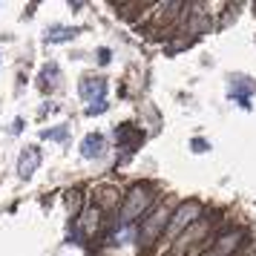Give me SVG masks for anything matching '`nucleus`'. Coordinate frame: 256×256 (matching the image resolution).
I'll use <instances>...</instances> for the list:
<instances>
[{
  "label": "nucleus",
  "instance_id": "obj_11",
  "mask_svg": "<svg viewBox=\"0 0 256 256\" xmlns=\"http://www.w3.org/2000/svg\"><path fill=\"white\" fill-rule=\"evenodd\" d=\"M40 136H44V138H55V141H66L70 130H66V127H55V130H44Z\"/></svg>",
  "mask_w": 256,
  "mask_h": 256
},
{
  "label": "nucleus",
  "instance_id": "obj_5",
  "mask_svg": "<svg viewBox=\"0 0 256 256\" xmlns=\"http://www.w3.org/2000/svg\"><path fill=\"white\" fill-rule=\"evenodd\" d=\"M81 98L84 101H90V104H95V101H104L106 95V81L104 78H95V75H86V78H81Z\"/></svg>",
  "mask_w": 256,
  "mask_h": 256
},
{
  "label": "nucleus",
  "instance_id": "obj_12",
  "mask_svg": "<svg viewBox=\"0 0 256 256\" xmlns=\"http://www.w3.org/2000/svg\"><path fill=\"white\" fill-rule=\"evenodd\" d=\"M106 110V101H95V104L86 106V116H98V112H104Z\"/></svg>",
  "mask_w": 256,
  "mask_h": 256
},
{
  "label": "nucleus",
  "instance_id": "obj_15",
  "mask_svg": "<svg viewBox=\"0 0 256 256\" xmlns=\"http://www.w3.org/2000/svg\"><path fill=\"white\" fill-rule=\"evenodd\" d=\"M20 130H24V121L18 118V121H14V124H12V132H20Z\"/></svg>",
  "mask_w": 256,
  "mask_h": 256
},
{
  "label": "nucleus",
  "instance_id": "obj_9",
  "mask_svg": "<svg viewBox=\"0 0 256 256\" xmlns=\"http://www.w3.org/2000/svg\"><path fill=\"white\" fill-rule=\"evenodd\" d=\"M58 78H60L58 64H46V66L40 70V81H38V86H40L44 92H49V90H55V86H58Z\"/></svg>",
  "mask_w": 256,
  "mask_h": 256
},
{
  "label": "nucleus",
  "instance_id": "obj_2",
  "mask_svg": "<svg viewBox=\"0 0 256 256\" xmlns=\"http://www.w3.org/2000/svg\"><path fill=\"white\" fill-rule=\"evenodd\" d=\"M170 224V213H167V208H156L144 219V224H141L138 230V242L141 244H152L156 239H158V233H164V228Z\"/></svg>",
  "mask_w": 256,
  "mask_h": 256
},
{
  "label": "nucleus",
  "instance_id": "obj_14",
  "mask_svg": "<svg viewBox=\"0 0 256 256\" xmlns=\"http://www.w3.org/2000/svg\"><path fill=\"white\" fill-rule=\"evenodd\" d=\"M98 60H101V64H106V60H110V49H101V52H98Z\"/></svg>",
  "mask_w": 256,
  "mask_h": 256
},
{
  "label": "nucleus",
  "instance_id": "obj_7",
  "mask_svg": "<svg viewBox=\"0 0 256 256\" xmlns=\"http://www.w3.org/2000/svg\"><path fill=\"white\" fill-rule=\"evenodd\" d=\"M106 150V138L101 132H90L86 138L81 141V156L84 158H101Z\"/></svg>",
  "mask_w": 256,
  "mask_h": 256
},
{
  "label": "nucleus",
  "instance_id": "obj_1",
  "mask_svg": "<svg viewBox=\"0 0 256 256\" xmlns=\"http://www.w3.org/2000/svg\"><path fill=\"white\" fill-rule=\"evenodd\" d=\"M152 202V193L150 190H147V187H132V190H130L127 193V202H124V208H121V228H127L130 222H136L141 216V213H144V210H147V204H150Z\"/></svg>",
  "mask_w": 256,
  "mask_h": 256
},
{
  "label": "nucleus",
  "instance_id": "obj_3",
  "mask_svg": "<svg viewBox=\"0 0 256 256\" xmlns=\"http://www.w3.org/2000/svg\"><path fill=\"white\" fill-rule=\"evenodd\" d=\"M198 213H202V204H198V202H187V204H182V208H178L173 216H170L167 233L173 236V233H178L182 228H184V224H193V222L198 219Z\"/></svg>",
  "mask_w": 256,
  "mask_h": 256
},
{
  "label": "nucleus",
  "instance_id": "obj_10",
  "mask_svg": "<svg viewBox=\"0 0 256 256\" xmlns=\"http://www.w3.org/2000/svg\"><path fill=\"white\" fill-rule=\"evenodd\" d=\"M78 32H81V29H75V26H52L46 32V40L49 44H64V40H72Z\"/></svg>",
  "mask_w": 256,
  "mask_h": 256
},
{
  "label": "nucleus",
  "instance_id": "obj_13",
  "mask_svg": "<svg viewBox=\"0 0 256 256\" xmlns=\"http://www.w3.org/2000/svg\"><path fill=\"white\" fill-rule=\"evenodd\" d=\"M193 150H196V152H204V150H208V144H204L202 138H196V141H193Z\"/></svg>",
  "mask_w": 256,
  "mask_h": 256
},
{
  "label": "nucleus",
  "instance_id": "obj_4",
  "mask_svg": "<svg viewBox=\"0 0 256 256\" xmlns=\"http://www.w3.org/2000/svg\"><path fill=\"white\" fill-rule=\"evenodd\" d=\"M242 239H244L242 230H228V233H222L219 239L213 242V248H210L208 254H202V256H233V250L242 244Z\"/></svg>",
  "mask_w": 256,
  "mask_h": 256
},
{
  "label": "nucleus",
  "instance_id": "obj_8",
  "mask_svg": "<svg viewBox=\"0 0 256 256\" xmlns=\"http://www.w3.org/2000/svg\"><path fill=\"white\" fill-rule=\"evenodd\" d=\"M230 92H233V98H236V101L248 104V98L256 92V84H254V81H248L244 75H236V78L230 81Z\"/></svg>",
  "mask_w": 256,
  "mask_h": 256
},
{
  "label": "nucleus",
  "instance_id": "obj_6",
  "mask_svg": "<svg viewBox=\"0 0 256 256\" xmlns=\"http://www.w3.org/2000/svg\"><path fill=\"white\" fill-rule=\"evenodd\" d=\"M38 167H40V150L38 147H26L20 152V158H18V173H20V178H32V173H35Z\"/></svg>",
  "mask_w": 256,
  "mask_h": 256
}]
</instances>
